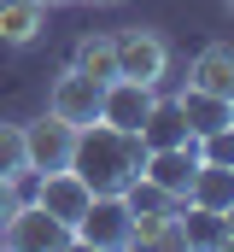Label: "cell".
I'll use <instances>...</instances> for the list:
<instances>
[{"instance_id": "obj_8", "label": "cell", "mask_w": 234, "mask_h": 252, "mask_svg": "<svg viewBox=\"0 0 234 252\" xmlns=\"http://www.w3.org/2000/svg\"><path fill=\"white\" fill-rule=\"evenodd\" d=\"M35 205H41V211H53L64 229H76V223H82V211L94 205V188H88L70 164H64V170H41V176H35Z\"/></svg>"}, {"instance_id": "obj_4", "label": "cell", "mask_w": 234, "mask_h": 252, "mask_svg": "<svg viewBox=\"0 0 234 252\" xmlns=\"http://www.w3.org/2000/svg\"><path fill=\"white\" fill-rule=\"evenodd\" d=\"M0 247H18V252H47V247H76V235L58 223L53 211H41L35 199L12 205V217L0 223Z\"/></svg>"}, {"instance_id": "obj_5", "label": "cell", "mask_w": 234, "mask_h": 252, "mask_svg": "<svg viewBox=\"0 0 234 252\" xmlns=\"http://www.w3.org/2000/svg\"><path fill=\"white\" fill-rule=\"evenodd\" d=\"M193 170H199L193 141H181V147H152V153H146V164H141V182L158 193V199L181 205V199H187V188H193Z\"/></svg>"}, {"instance_id": "obj_17", "label": "cell", "mask_w": 234, "mask_h": 252, "mask_svg": "<svg viewBox=\"0 0 234 252\" xmlns=\"http://www.w3.org/2000/svg\"><path fill=\"white\" fill-rule=\"evenodd\" d=\"M0 176L24 182L29 176V153H24V124H0Z\"/></svg>"}, {"instance_id": "obj_9", "label": "cell", "mask_w": 234, "mask_h": 252, "mask_svg": "<svg viewBox=\"0 0 234 252\" xmlns=\"http://www.w3.org/2000/svg\"><path fill=\"white\" fill-rule=\"evenodd\" d=\"M152 106H158V88H146V82H129V76H112L106 82V106H100V118L117 129H135L152 118Z\"/></svg>"}, {"instance_id": "obj_13", "label": "cell", "mask_w": 234, "mask_h": 252, "mask_svg": "<svg viewBox=\"0 0 234 252\" xmlns=\"http://www.w3.org/2000/svg\"><path fill=\"white\" fill-rule=\"evenodd\" d=\"M47 30V6L41 0H0V41L6 47H29Z\"/></svg>"}, {"instance_id": "obj_2", "label": "cell", "mask_w": 234, "mask_h": 252, "mask_svg": "<svg viewBox=\"0 0 234 252\" xmlns=\"http://www.w3.org/2000/svg\"><path fill=\"white\" fill-rule=\"evenodd\" d=\"M112 41H117V76L146 82V88H158V82L170 76V41H164L158 30L129 24V30H117Z\"/></svg>"}, {"instance_id": "obj_23", "label": "cell", "mask_w": 234, "mask_h": 252, "mask_svg": "<svg viewBox=\"0 0 234 252\" xmlns=\"http://www.w3.org/2000/svg\"><path fill=\"white\" fill-rule=\"evenodd\" d=\"M229 12H234V0H229Z\"/></svg>"}, {"instance_id": "obj_12", "label": "cell", "mask_w": 234, "mask_h": 252, "mask_svg": "<svg viewBox=\"0 0 234 252\" xmlns=\"http://www.w3.org/2000/svg\"><path fill=\"white\" fill-rule=\"evenodd\" d=\"M176 112H181V124H187L193 141H199V135H211V129H223V124H234V106H229V100L199 94V88H181V94H176Z\"/></svg>"}, {"instance_id": "obj_19", "label": "cell", "mask_w": 234, "mask_h": 252, "mask_svg": "<svg viewBox=\"0 0 234 252\" xmlns=\"http://www.w3.org/2000/svg\"><path fill=\"white\" fill-rule=\"evenodd\" d=\"M223 229H229V247H234V205L223 211Z\"/></svg>"}, {"instance_id": "obj_21", "label": "cell", "mask_w": 234, "mask_h": 252, "mask_svg": "<svg viewBox=\"0 0 234 252\" xmlns=\"http://www.w3.org/2000/svg\"><path fill=\"white\" fill-rule=\"evenodd\" d=\"M82 6H112V0H82Z\"/></svg>"}, {"instance_id": "obj_15", "label": "cell", "mask_w": 234, "mask_h": 252, "mask_svg": "<svg viewBox=\"0 0 234 252\" xmlns=\"http://www.w3.org/2000/svg\"><path fill=\"white\" fill-rule=\"evenodd\" d=\"M70 64H76L82 76H94V82H112V76H117V41L106 35V30H88V35L76 41Z\"/></svg>"}, {"instance_id": "obj_22", "label": "cell", "mask_w": 234, "mask_h": 252, "mask_svg": "<svg viewBox=\"0 0 234 252\" xmlns=\"http://www.w3.org/2000/svg\"><path fill=\"white\" fill-rule=\"evenodd\" d=\"M229 106H234V94H229Z\"/></svg>"}, {"instance_id": "obj_16", "label": "cell", "mask_w": 234, "mask_h": 252, "mask_svg": "<svg viewBox=\"0 0 234 252\" xmlns=\"http://www.w3.org/2000/svg\"><path fill=\"white\" fill-rule=\"evenodd\" d=\"M176 223H181V247H229L223 211H205V205H176Z\"/></svg>"}, {"instance_id": "obj_18", "label": "cell", "mask_w": 234, "mask_h": 252, "mask_svg": "<svg viewBox=\"0 0 234 252\" xmlns=\"http://www.w3.org/2000/svg\"><path fill=\"white\" fill-rule=\"evenodd\" d=\"M12 205H18V182H12V176H0V223L12 217Z\"/></svg>"}, {"instance_id": "obj_11", "label": "cell", "mask_w": 234, "mask_h": 252, "mask_svg": "<svg viewBox=\"0 0 234 252\" xmlns=\"http://www.w3.org/2000/svg\"><path fill=\"white\" fill-rule=\"evenodd\" d=\"M129 247H164V252H181V223H176V205H135Z\"/></svg>"}, {"instance_id": "obj_20", "label": "cell", "mask_w": 234, "mask_h": 252, "mask_svg": "<svg viewBox=\"0 0 234 252\" xmlns=\"http://www.w3.org/2000/svg\"><path fill=\"white\" fill-rule=\"evenodd\" d=\"M41 6H47V12H53V6H70V0H41Z\"/></svg>"}, {"instance_id": "obj_3", "label": "cell", "mask_w": 234, "mask_h": 252, "mask_svg": "<svg viewBox=\"0 0 234 252\" xmlns=\"http://www.w3.org/2000/svg\"><path fill=\"white\" fill-rule=\"evenodd\" d=\"M129 229H135V205H129V193H94V205L82 211V223H76L70 235H76V247L117 252V247H129Z\"/></svg>"}, {"instance_id": "obj_14", "label": "cell", "mask_w": 234, "mask_h": 252, "mask_svg": "<svg viewBox=\"0 0 234 252\" xmlns=\"http://www.w3.org/2000/svg\"><path fill=\"white\" fill-rule=\"evenodd\" d=\"M181 205H205V211H229L234 205V164H205L199 158V170H193V188Z\"/></svg>"}, {"instance_id": "obj_7", "label": "cell", "mask_w": 234, "mask_h": 252, "mask_svg": "<svg viewBox=\"0 0 234 252\" xmlns=\"http://www.w3.org/2000/svg\"><path fill=\"white\" fill-rule=\"evenodd\" d=\"M100 106H106V82H94V76H82L76 64L70 70H58L53 88H47V112H58L64 124H94L100 118Z\"/></svg>"}, {"instance_id": "obj_1", "label": "cell", "mask_w": 234, "mask_h": 252, "mask_svg": "<svg viewBox=\"0 0 234 252\" xmlns=\"http://www.w3.org/2000/svg\"><path fill=\"white\" fill-rule=\"evenodd\" d=\"M141 164H146V141L135 129H117L106 118L76 129V153H70V170L88 182L94 193H129L141 182Z\"/></svg>"}, {"instance_id": "obj_6", "label": "cell", "mask_w": 234, "mask_h": 252, "mask_svg": "<svg viewBox=\"0 0 234 252\" xmlns=\"http://www.w3.org/2000/svg\"><path fill=\"white\" fill-rule=\"evenodd\" d=\"M24 153H29V176H41V170H64L70 153H76V124H64L58 112L24 124Z\"/></svg>"}, {"instance_id": "obj_10", "label": "cell", "mask_w": 234, "mask_h": 252, "mask_svg": "<svg viewBox=\"0 0 234 252\" xmlns=\"http://www.w3.org/2000/svg\"><path fill=\"white\" fill-rule=\"evenodd\" d=\"M187 88L229 100V94H234V47H223V41L199 47V53H193V64H187Z\"/></svg>"}]
</instances>
